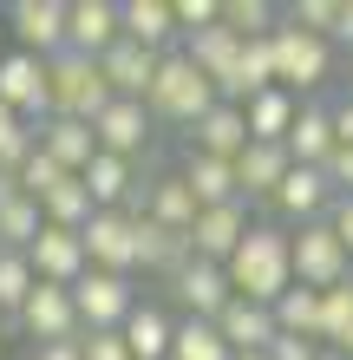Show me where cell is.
Returning <instances> with one entry per match:
<instances>
[{"mask_svg": "<svg viewBox=\"0 0 353 360\" xmlns=\"http://www.w3.org/2000/svg\"><path fill=\"white\" fill-rule=\"evenodd\" d=\"M229 288L242 302H262L275 308L288 288H295V229L281 223H248L242 249L229 256Z\"/></svg>", "mask_w": 353, "mask_h": 360, "instance_id": "1", "label": "cell"}, {"mask_svg": "<svg viewBox=\"0 0 353 360\" xmlns=\"http://www.w3.org/2000/svg\"><path fill=\"white\" fill-rule=\"evenodd\" d=\"M144 105H151V118H157V124H183V131H190V124L216 105V86L190 66V53L177 46V53H164L157 86H151V98H144Z\"/></svg>", "mask_w": 353, "mask_h": 360, "instance_id": "2", "label": "cell"}, {"mask_svg": "<svg viewBox=\"0 0 353 360\" xmlns=\"http://www.w3.org/2000/svg\"><path fill=\"white\" fill-rule=\"evenodd\" d=\"M268 46H275V86H288L295 98L307 92H321L327 79H334V39H321V33H301V27H281L268 33Z\"/></svg>", "mask_w": 353, "mask_h": 360, "instance_id": "3", "label": "cell"}, {"mask_svg": "<svg viewBox=\"0 0 353 360\" xmlns=\"http://www.w3.org/2000/svg\"><path fill=\"white\" fill-rule=\"evenodd\" d=\"M46 92H53V118H98L112 105V86H105V72H98V59L86 53H59L46 59Z\"/></svg>", "mask_w": 353, "mask_h": 360, "instance_id": "4", "label": "cell"}, {"mask_svg": "<svg viewBox=\"0 0 353 360\" xmlns=\"http://www.w3.org/2000/svg\"><path fill=\"white\" fill-rule=\"evenodd\" d=\"M66 27H72V0H13L7 7L13 46L33 53V59H59L66 53Z\"/></svg>", "mask_w": 353, "mask_h": 360, "instance_id": "5", "label": "cell"}, {"mask_svg": "<svg viewBox=\"0 0 353 360\" xmlns=\"http://www.w3.org/2000/svg\"><path fill=\"white\" fill-rule=\"evenodd\" d=\"M353 275V256L340 249V236L327 223H307V229H295V288H314V295H327V288H340Z\"/></svg>", "mask_w": 353, "mask_h": 360, "instance_id": "6", "label": "cell"}, {"mask_svg": "<svg viewBox=\"0 0 353 360\" xmlns=\"http://www.w3.org/2000/svg\"><path fill=\"white\" fill-rule=\"evenodd\" d=\"M72 308H79V328H124L131 308H138V288H131V275L86 269L72 282Z\"/></svg>", "mask_w": 353, "mask_h": 360, "instance_id": "7", "label": "cell"}, {"mask_svg": "<svg viewBox=\"0 0 353 360\" xmlns=\"http://www.w3.org/2000/svg\"><path fill=\"white\" fill-rule=\"evenodd\" d=\"M0 105H7V112H20L27 124H46V118H53L46 59H33V53H20V46L0 59Z\"/></svg>", "mask_w": 353, "mask_h": 360, "instance_id": "8", "label": "cell"}, {"mask_svg": "<svg viewBox=\"0 0 353 360\" xmlns=\"http://www.w3.org/2000/svg\"><path fill=\"white\" fill-rule=\"evenodd\" d=\"M13 328L27 334L33 347H46V341H79V308H72V288H53V282H39L27 295V308L13 314Z\"/></svg>", "mask_w": 353, "mask_h": 360, "instance_id": "9", "label": "cell"}, {"mask_svg": "<svg viewBox=\"0 0 353 360\" xmlns=\"http://www.w3.org/2000/svg\"><path fill=\"white\" fill-rule=\"evenodd\" d=\"M79 236H86V262L92 269H105V275H131L138 269V223L124 217V210H98Z\"/></svg>", "mask_w": 353, "mask_h": 360, "instance_id": "10", "label": "cell"}, {"mask_svg": "<svg viewBox=\"0 0 353 360\" xmlns=\"http://www.w3.org/2000/svg\"><path fill=\"white\" fill-rule=\"evenodd\" d=\"M151 105H138V98H112L105 112L92 118V138H98V151H112V158H144L151 151Z\"/></svg>", "mask_w": 353, "mask_h": 360, "instance_id": "11", "label": "cell"}, {"mask_svg": "<svg viewBox=\"0 0 353 360\" xmlns=\"http://www.w3.org/2000/svg\"><path fill=\"white\" fill-rule=\"evenodd\" d=\"M327 210H334V184H327V171H314V164H295V171H288V184L275 190V217H281V229L327 223Z\"/></svg>", "mask_w": 353, "mask_h": 360, "instance_id": "12", "label": "cell"}, {"mask_svg": "<svg viewBox=\"0 0 353 360\" xmlns=\"http://www.w3.org/2000/svg\"><path fill=\"white\" fill-rule=\"evenodd\" d=\"M27 262H33L39 282H53V288H72L79 275L92 269V262H86V236H79V229H59V223L39 229V243L27 249Z\"/></svg>", "mask_w": 353, "mask_h": 360, "instance_id": "13", "label": "cell"}, {"mask_svg": "<svg viewBox=\"0 0 353 360\" xmlns=\"http://www.w3.org/2000/svg\"><path fill=\"white\" fill-rule=\"evenodd\" d=\"M242 236H248V203H216V210H203L197 229H190V256L229 269V256L242 249Z\"/></svg>", "mask_w": 353, "mask_h": 360, "instance_id": "14", "label": "cell"}, {"mask_svg": "<svg viewBox=\"0 0 353 360\" xmlns=\"http://www.w3.org/2000/svg\"><path fill=\"white\" fill-rule=\"evenodd\" d=\"M124 39V13L118 0H72V27H66V53H86V59H105Z\"/></svg>", "mask_w": 353, "mask_h": 360, "instance_id": "15", "label": "cell"}, {"mask_svg": "<svg viewBox=\"0 0 353 360\" xmlns=\"http://www.w3.org/2000/svg\"><path fill=\"white\" fill-rule=\"evenodd\" d=\"M157 66H164V53H151V46H138V39H118V46L98 59V72H105V86H112V98H151V86H157Z\"/></svg>", "mask_w": 353, "mask_h": 360, "instance_id": "16", "label": "cell"}, {"mask_svg": "<svg viewBox=\"0 0 353 360\" xmlns=\"http://www.w3.org/2000/svg\"><path fill=\"white\" fill-rule=\"evenodd\" d=\"M171 288H177V302L190 308V321H216V314L236 302L229 269H222V262H190V269H177Z\"/></svg>", "mask_w": 353, "mask_h": 360, "instance_id": "17", "label": "cell"}, {"mask_svg": "<svg viewBox=\"0 0 353 360\" xmlns=\"http://www.w3.org/2000/svg\"><path fill=\"white\" fill-rule=\"evenodd\" d=\"M190 151H203V158H222V164H236V158L248 151V118H242V105L216 98L210 112H203V118L190 124Z\"/></svg>", "mask_w": 353, "mask_h": 360, "instance_id": "18", "label": "cell"}, {"mask_svg": "<svg viewBox=\"0 0 353 360\" xmlns=\"http://www.w3.org/2000/svg\"><path fill=\"white\" fill-rule=\"evenodd\" d=\"M301 105L288 86H268L242 105V118H248V144H288V131H295V118H301Z\"/></svg>", "mask_w": 353, "mask_h": 360, "instance_id": "19", "label": "cell"}, {"mask_svg": "<svg viewBox=\"0 0 353 360\" xmlns=\"http://www.w3.org/2000/svg\"><path fill=\"white\" fill-rule=\"evenodd\" d=\"M216 328H222V341H229L236 354H268V347L281 341V328H275V308H262V302H242V295H236V302L216 314Z\"/></svg>", "mask_w": 353, "mask_h": 360, "instance_id": "20", "label": "cell"}, {"mask_svg": "<svg viewBox=\"0 0 353 360\" xmlns=\"http://www.w3.org/2000/svg\"><path fill=\"white\" fill-rule=\"evenodd\" d=\"M33 131H39V151H46L59 171H72V177H86V164L98 158V138H92L86 118H46V124H33Z\"/></svg>", "mask_w": 353, "mask_h": 360, "instance_id": "21", "label": "cell"}, {"mask_svg": "<svg viewBox=\"0 0 353 360\" xmlns=\"http://www.w3.org/2000/svg\"><path fill=\"white\" fill-rule=\"evenodd\" d=\"M288 171H295L288 144H248V151L236 158V184H242V203H248V197H268V203H275V190L288 184Z\"/></svg>", "mask_w": 353, "mask_h": 360, "instance_id": "22", "label": "cell"}, {"mask_svg": "<svg viewBox=\"0 0 353 360\" xmlns=\"http://www.w3.org/2000/svg\"><path fill=\"white\" fill-rule=\"evenodd\" d=\"M118 13H124V39H138L151 53H177V7L171 0H118Z\"/></svg>", "mask_w": 353, "mask_h": 360, "instance_id": "23", "label": "cell"}, {"mask_svg": "<svg viewBox=\"0 0 353 360\" xmlns=\"http://www.w3.org/2000/svg\"><path fill=\"white\" fill-rule=\"evenodd\" d=\"M334 144H340V138H334V105H314V98H307L301 118H295V131H288V158L321 171V164L334 158Z\"/></svg>", "mask_w": 353, "mask_h": 360, "instance_id": "24", "label": "cell"}, {"mask_svg": "<svg viewBox=\"0 0 353 360\" xmlns=\"http://www.w3.org/2000/svg\"><path fill=\"white\" fill-rule=\"evenodd\" d=\"M183 184H190V197L203 210H216V203H242V184H236V164H222V158H203V151H183Z\"/></svg>", "mask_w": 353, "mask_h": 360, "instance_id": "25", "label": "cell"}, {"mask_svg": "<svg viewBox=\"0 0 353 360\" xmlns=\"http://www.w3.org/2000/svg\"><path fill=\"white\" fill-rule=\"evenodd\" d=\"M118 334H124V347H131V360H171L177 321H171V314H164V308L138 302V308H131V321H124Z\"/></svg>", "mask_w": 353, "mask_h": 360, "instance_id": "26", "label": "cell"}, {"mask_svg": "<svg viewBox=\"0 0 353 360\" xmlns=\"http://www.w3.org/2000/svg\"><path fill=\"white\" fill-rule=\"evenodd\" d=\"M197 217H203V203L190 197L183 171H164V177H151V223L177 229V236H190V229H197Z\"/></svg>", "mask_w": 353, "mask_h": 360, "instance_id": "27", "label": "cell"}, {"mask_svg": "<svg viewBox=\"0 0 353 360\" xmlns=\"http://www.w3.org/2000/svg\"><path fill=\"white\" fill-rule=\"evenodd\" d=\"M79 184L92 190V203H98V210H124V197H131V190H138L144 177H138V164H131V158L98 151V158L86 164V177H79Z\"/></svg>", "mask_w": 353, "mask_h": 360, "instance_id": "28", "label": "cell"}, {"mask_svg": "<svg viewBox=\"0 0 353 360\" xmlns=\"http://www.w3.org/2000/svg\"><path fill=\"white\" fill-rule=\"evenodd\" d=\"M190 236H177V229H164L144 217L138 223V269H157V275H177V269H190Z\"/></svg>", "mask_w": 353, "mask_h": 360, "instance_id": "29", "label": "cell"}, {"mask_svg": "<svg viewBox=\"0 0 353 360\" xmlns=\"http://www.w3.org/2000/svg\"><path fill=\"white\" fill-rule=\"evenodd\" d=\"M39 229H46V210H39L27 190L0 203V249H33V243H39Z\"/></svg>", "mask_w": 353, "mask_h": 360, "instance_id": "30", "label": "cell"}, {"mask_svg": "<svg viewBox=\"0 0 353 360\" xmlns=\"http://www.w3.org/2000/svg\"><path fill=\"white\" fill-rule=\"evenodd\" d=\"M171 360H236V347L222 341L216 321H177V341H171Z\"/></svg>", "mask_w": 353, "mask_h": 360, "instance_id": "31", "label": "cell"}, {"mask_svg": "<svg viewBox=\"0 0 353 360\" xmlns=\"http://www.w3.org/2000/svg\"><path fill=\"white\" fill-rule=\"evenodd\" d=\"M39 288V275H33V262H27V249H0V314H13L27 308V295Z\"/></svg>", "mask_w": 353, "mask_h": 360, "instance_id": "32", "label": "cell"}, {"mask_svg": "<svg viewBox=\"0 0 353 360\" xmlns=\"http://www.w3.org/2000/svg\"><path fill=\"white\" fill-rule=\"evenodd\" d=\"M275 328L281 334H301V341H321V295L314 288H288L275 302Z\"/></svg>", "mask_w": 353, "mask_h": 360, "instance_id": "33", "label": "cell"}, {"mask_svg": "<svg viewBox=\"0 0 353 360\" xmlns=\"http://www.w3.org/2000/svg\"><path fill=\"white\" fill-rule=\"evenodd\" d=\"M39 210H46V223H59V229H86V223L98 217V203H92V190L79 184V177H66V184H59V190H53V197L39 203Z\"/></svg>", "mask_w": 353, "mask_h": 360, "instance_id": "34", "label": "cell"}, {"mask_svg": "<svg viewBox=\"0 0 353 360\" xmlns=\"http://www.w3.org/2000/svg\"><path fill=\"white\" fill-rule=\"evenodd\" d=\"M222 27L242 39H268L281 27V7H268V0H222Z\"/></svg>", "mask_w": 353, "mask_h": 360, "instance_id": "35", "label": "cell"}, {"mask_svg": "<svg viewBox=\"0 0 353 360\" xmlns=\"http://www.w3.org/2000/svg\"><path fill=\"white\" fill-rule=\"evenodd\" d=\"M347 328H353V275H347L340 288L321 295V347H340Z\"/></svg>", "mask_w": 353, "mask_h": 360, "instance_id": "36", "label": "cell"}, {"mask_svg": "<svg viewBox=\"0 0 353 360\" xmlns=\"http://www.w3.org/2000/svg\"><path fill=\"white\" fill-rule=\"evenodd\" d=\"M66 177H72V171H59V164H53L46 151H33L27 164H20V190H27L33 203H46V197H53V190L66 184Z\"/></svg>", "mask_w": 353, "mask_h": 360, "instance_id": "37", "label": "cell"}, {"mask_svg": "<svg viewBox=\"0 0 353 360\" xmlns=\"http://www.w3.org/2000/svg\"><path fill=\"white\" fill-rule=\"evenodd\" d=\"M281 20H288V27H301V33H321V39H334L340 0H295V7H288Z\"/></svg>", "mask_w": 353, "mask_h": 360, "instance_id": "38", "label": "cell"}, {"mask_svg": "<svg viewBox=\"0 0 353 360\" xmlns=\"http://www.w3.org/2000/svg\"><path fill=\"white\" fill-rule=\"evenodd\" d=\"M171 7H177V33H183V39L222 27V0H171Z\"/></svg>", "mask_w": 353, "mask_h": 360, "instance_id": "39", "label": "cell"}, {"mask_svg": "<svg viewBox=\"0 0 353 360\" xmlns=\"http://www.w3.org/2000/svg\"><path fill=\"white\" fill-rule=\"evenodd\" d=\"M79 347H86V360H131V347H124L118 328H86V334H79Z\"/></svg>", "mask_w": 353, "mask_h": 360, "instance_id": "40", "label": "cell"}, {"mask_svg": "<svg viewBox=\"0 0 353 360\" xmlns=\"http://www.w3.org/2000/svg\"><path fill=\"white\" fill-rule=\"evenodd\" d=\"M321 171L334 184V197H353V144H334V158H327Z\"/></svg>", "mask_w": 353, "mask_h": 360, "instance_id": "41", "label": "cell"}, {"mask_svg": "<svg viewBox=\"0 0 353 360\" xmlns=\"http://www.w3.org/2000/svg\"><path fill=\"white\" fill-rule=\"evenodd\" d=\"M327 347L321 341H301V334H281V341L275 347H268V360H321Z\"/></svg>", "mask_w": 353, "mask_h": 360, "instance_id": "42", "label": "cell"}, {"mask_svg": "<svg viewBox=\"0 0 353 360\" xmlns=\"http://www.w3.org/2000/svg\"><path fill=\"white\" fill-rule=\"evenodd\" d=\"M327 229H334L340 249L353 256V197H334V210H327Z\"/></svg>", "mask_w": 353, "mask_h": 360, "instance_id": "43", "label": "cell"}, {"mask_svg": "<svg viewBox=\"0 0 353 360\" xmlns=\"http://www.w3.org/2000/svg\"><path fill=\"white\" fill-rule=\"evenodd\" d=\"M33 360H86V347L79 341H46V347H33Z\"/></svg>", "mask_w": 353, "mask_h": 360, "instance_id": "44", "label": "cell"}, {"mask_svg": "<svg viewBox=\"0 0 353 360\" xmlns=\"http://www.w3.org/2000/svg\"><path fill=\"white\" fill-rule=\"evenodd\" d=\"M334 138H340V144H353V92L334 105Z\"/></svg>", "mask_w": 353, "mask_h": 360, "instance_id": "45", "label": "cell"}, {"mask_svg": "<svg viewBox=\"0 0 353 360\" xmlns=\"http://www.w3.org/2000/svg\"><path fill=\"white\" fill-rule=\"evenodd\" d=\"M334 46L353 53V0H340V20H334Z\"/></svg>", "mask_w": 353, "mask_h": 360, "instance_id": "46", "label": "cell"}, {"mask_svg": "<svg viewBox=\"0 0 353 360\" xmlns=\"http://www.w3.org/2000/svg\"><path fill=\"white\" fill-rule=\"evenodd\" d=\"M7 53H13V46H7V20H0V59H7Z\"/></svg>", "mask_w": 353, "mask_h": 360, "instance_id": "47", "label": "cell"}, {"mask_svg": "<svg viewBox=\"0 0 353 360\" xmlns=\"http://www.w3.org/2000/svg\"><path fill=\"white\" fill-rule=\"evenodd\" d=\"M321 360H347V354H334V347H327V354H321Z\"/></svg>", "mask_w": 353, "mask_h": 360, "instance_id": "48", "label": "cell"}, {"mask_svg": "<svg viewBox=\"0 0 353 360\" xmlns=\"http://www.w3.org/2000/svg\"><path fill=\"white\" fill-rule=\"evenodd\" d=\"M236 360H268V354H236Z\"/></svg>", "mask_w": 353, "mask_h": 360, "instance_id": "49", "label": "cell"}, {"mask_svg": "<svg viewBox=\"0 0 353 360\" xmlns=\"http://www.w3.org/2000/svg\"><path fill=\"white\" fill-rule=\"evenodd\" d=\"M0 328H7V314H0Z\"/></svg>", "mask_w": 353, "mask_h": 360, "instance_id": "50", "label": "cell"}]
</instances>
